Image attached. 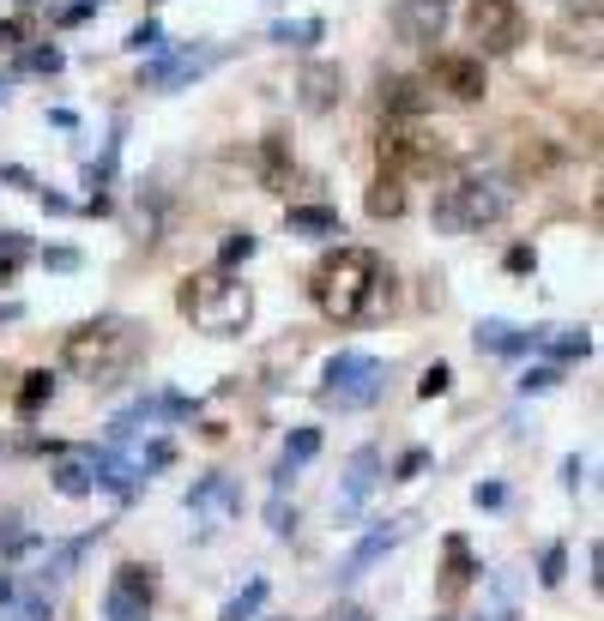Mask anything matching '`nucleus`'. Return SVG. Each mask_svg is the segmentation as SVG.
I'll list each match as a JSON object with an SVG mask.
<instances>
[{"label": "nucleus", "mask_w": 604, "mask_h": 621, "mask_svg": "<svg viewBox=\"0 0 604 621\" xmlns=\"http://www.w3.org/2000/svg\"><path fill=\"white\" fill-rule=\"evenodd\" d=\"M375 489H382V453H375V447H357V453L345 459L339 495H333V513H339V525H351V519L369 507V495H375Z\"/></svg>", "instance_id": "nucleus-10"}, {"label": "nucleus", "mask_w": 604, "mask_h": 621, "mask_svg": "<svg viewBox=\"0 0 604 621\" xmlns=\"http://www.w3.org/2000/svg\"><path fill=\"white\" fill-rule=\"evenodd\" d=\"M382 109L394 121H423V109H430V78H382Z\"/></svg>", "instance_id": "nucleus-16"}, {"label": "nucleus", "mask_w": 604, "mask_h": 621, "mask_svg": "<svg viewBox=\"0 0 604 621\" xmlns=\"http://www.w3.org/2000/svg\"><path fill=\"white\" fill-rule=\"evenodd\" d=\"M556 380H563V368L539 363V368H526V375H520V392H526V399H532V392H551Z\"/></svg>", "instance_id": "nucleus-34"}, {"label": "nucleus", "mask_w": 604, "mask_h": 621, "mask_svg": "<svg viewBox=\"0 0 604 621\" xmlns=\"http://www.w3.org/2000/svg\"><path fill=\"white\" fill-rule=\"evenodd\" d=\"M55 489H61L67 501H85V495L97 489V477H92V453H85V447H80V453H67L61 465H55Z\"/></svg>", "instance_id": "nucleus-18"}, {"label": "nucleus", "mask_w": 604, "mask_h": 621, "mask_svg": "<svg viewBox=\"0 0 604 621\" xmlns=\"http://www.w3.org/2000/svg\"><path fill=\"white\" fill-rule=\"evenodd\" d=\"M315 308L327 314V320L351 326L369 314V302H375V290H382V259L369 254V247H339L333 259H321L315 266Z\"/></svg>", "instance_id": "nucleus-1"}, {"label": "nucleus", "mask_w": 604, "mask_h": 621, "mask_svg": "<svg viewBox=\"0 0 604 621\" xmlns=\"http://www.w3.org/2000/svg\"><path fill=\"white\" fill-rule=\"evenodd\" d=\"M466 37L478 42V54H514L526 42L520 0H466Z\"/></svg>", "instance_id": "nucleus-6"}, {"label": "nucleus", "mask_w": 604, "mask_h": 621, "mask_svg": "<svg viewBox=\"0 0 604 621\" xmlns=\"http://www.w3.org/2000/svg\"><path fill=\"white\" fill-rule=\"evenodd\" d=\"M0 104H7V85H0Z\"/></svg>", "instance_id": "nucleus-45"}, {"label": "nucleus", "mask_w": 604, "mask_h": 621, "mask_svg": "<svg viewBox=\"0 0 604 621\" xmlns=\"http://www.w3.org/2000/svg\"><path fill=\"white\" fill-rule=\"evenodd\" d=\"M128 49H133V54H152V49H164V25H158V19H145V25H133V31H128Z\"/></svg>", "instance_id": "nucleus-33"}, {"label": "nucleus", "mask_w": 604, "mask_h": 621, "mask_svg": "<svg viewBox=\"0 0 604 621\" xmlns=\"http://www.w3.org/2000/svg\"><path fill=\"white\" fill-rule=\"evenodd\" d=\"M423 465H430V453H423V447H411V453L399 459V471H394V477H399V483H411V477H423Z\"/></svg>", "instance_id": "nucleus-36"}, {"label": "nucleus", "mask_w": 604, "mask_h": 621, "mask_svg": "<svg viewBox=\"0 0 604 621\" xmlns=\"http://www.w3.org/2000/svg\"><path fill=\"white\" fill-rule=\"evenodd\" d=\"M435 157H442V145L430 139L423 121H394V115H387V127H382V169L411 175V169H435Z\"/></svg>", "instance_id": "nucleus-8"}, {"label": "nucleus", "mask_w": 604, "mask_h": 621, "mask_svg": "<svg viewBox=\"0 0 604 621\" xmlns=\"http://www.w3.org/2000/svg\"><path fill=\"white\" fill-rule=\"evenodd\" d=\"M19 621H49V604H43V597L31 592L25 604H19Z\"/></svg>", "instance_id": "nucleus-38"}, {"label": "nucleus", "mask_w": 604, "mask_h": 621, "mask_svg": "<svg viewBox=\"0 0 604 621\" xmlns=\"http://www.w3.org/2000/svg\"><path fill=\"white\" fill-rule=\"evenodd\" d=\"M472 573L478 568H472V556H466V537H447V573H442V597H447V604L472 585Z\"/></svg>", "instance_id": "nucleus-23"}, {"label": "nucleus", "mask_w": 604, "mask_h": 621, "mask_svg": "<svg viewBox=\"0 0 604 621\" xmlns=\"http://www.w3.org/2000/svg\"><path fill=\"white\" fill-rule=\"evenodd\" d=\"M532 344H544L551 356H563V363H575V356H592V338H587V332H556V326L532 332Z\"/></svg>", "instance_id": "nucleus-24"}, {"label": "nucleus", "mask_w": 604, "mask_h": 621, "mask_svg": "<svg viewBox=\"0 0 604 621\" xmlns=\"http://www.w3.org/2000/svg\"><path fill=\"white\" fill-rule=\"evenodd\" d=\"M152 592H158L152 568L121 561V568L109 573V592H104V621H145L152 616Z\"/></svg>", "instance_id": "nucleus-9"}, {"label": "nucleus", "mask_w": 604, "mask_h": 621, "mask_svg": "<svg viewBox=\"0 0 604 621\" xmlns=\"http://www.w3.org/2000/svg\"><path fill=\"white\" fill-rule=\"evenodd\" d=\"M212 61H218V49H152V61L140 73V92H170L182 78H200Z\"/></svg>", "instance_id": "nucleus-12"}, {"label": "nucleus", "mask_w": 604, "mask_h": 621, "mask_svg": "<svg viewBox=\"0 0 604 621\" xmlns=\"http://www.w3.org/2000/svg\"><path fill=\"white\" fill-rule=\"evenodd\" d=\"M315 453H321V428H290L285 459H278V465H285V471H297V465H309Z\"/></svg>", "instance_id": "nucleus-26"}, {"label": "nucleus", "mask_w": 604, "mask_h": 621, "mask_svg": "<svg viewBox=\"0 0 604 621\" xmlns=\"http://www.w3.org/2000/svg\"><path fill=\"white\" fill-rule=\"evenodd\" d=\"M25 254H31V242L19 230H7L0 235V284H13V272L25 266Z\"/></svg>", "instance_id": "nucleus-28"}, {"label": "nucleus", "mask_w": 604, "mask_h": 621, "mask_svg": "<svg viewBox=\"0 0 604 621\" xmlns=\"http://www.w3.org/2000/svg\"><path fill=\"white\" fill-rule=\"evenodd\" d=\"M182 314L212 338H237L254 320V290L237 272H212V278H188L182 284Z\"/></svg>", "instance_id": "nucleus-4"}, {"label": "nucleus", "mask_w": 604, "mask_h": 621, "mask_svg": "<svg viewBox=\"0 0 604 621\" xmlns=\"http://www.w3.org/2000/svg\"><path fill=\"white\" fill-rule=\"evenodd\" d=\"M382 375L387 368L375 363V356H363V350H339L327 363V375H321V404L339 416L351 411H369V404L382 399Z\"/></svg>", "instance_id": "nucleus-5"}, {"label": "nucleus", "mask_w": 604, "mask_h": 621, "mask_svg": "<svg viewBox=\"0 0 604 621\" xmlns=\"http://www.w3.org/2000/svg\"><path fill=\"white\" fill-rule=\"evenodd\" d=\"M472 501H478V507H502V483H478Z\"/></svg>", "instance_id": "nucleus-41"}, {"label": "nucleus", "mask_w": 604, "mask_h": 621, "mask_svg": "<svg viewBox=\"0 0 604 621\" xmlns=\"http://www.w3.org/2000/svg\"><path fill=\"white\" fill-rule=\"evenodd\" d=\"M19 7H37V0H19Z\"/></svg>", "instance_id": "nucleus-44"}, {"label": "nucleus", "mask_w": 604, "mask_h": 621, "mask_svg": "<svg viewBox=\"0 0 604 621\" xmlns=\"http://www.w3.org/2000/svg\"><path fill=\"white\" fill-rule=\"evenodd\" d=\"M454 387V375H447V363H435V368H423V380H418V392L423 399H442V392Z\"/></svg>", "instance_id": "nucleus-35"}, {"label": "nucleus", "mask_w": 604, "mask_h": 621, "mask_svg": "<svg viewBox=\"0 0 604 621\" xmlns=\"http://www.w3.org/2000/svg\"><path fill=\"white\" fill-rule=\"evenodd\" d=\"M447 19H454V0H394V31L411 49H430L442 42Z\"/></svg>", "instance_id": "nucleus-11"}, {"label": "nucleus", "mask_w": 604, "mask_h": 621, "mask_svg": "<svg viewBox=\"0 0 604 621\" xmlns=\"http://www.w3.org/2000/svg\"><path fill=\"white\" fill-rule=\"evenodd\" d=\"M249 254H254V235H249V230H237V235H230V242L218 247V272H230V266H242V259H249Z\"/></svg>", "instance_id": "nucleus-32"}, {"label": "nucleus", "mask_w": 604, "mask_h": 621, "mask_svg": "<svg viewBox=\"0 0 604 621\" xmlns=\"http://www.w3.org/2000/svg\"><path fill=\"white\" fill-rule=\"evenodd\" d=\"M266 592H273L266 580H249V592H237V597H230L218 621H254V616H261V604H266Z\"/></svg>", "instance_id": "nucleus-25"}, {"label": "nucleus", "mask_w": 604, "mask_h": 621, "mask_svg": "<svg viewBox=\"0 0 604 621\" xmlns=\"http://www.w3.org/2000/svg\"><path fill=\"white\" fill-rule=\"evenodd\" d=\"M411 525H418V519H382L375 531H363V537H357V549L345 556L339 580H345V585H351V580H363V573L387 556V549H399V544H406V537H411Z\"/></svg>", "instance_id": "nucleus-14"}, {"label": "nucleus", "mask_w": 604, "mask_h": 621, "mask_svg": "<svg viewBox=\"0 0 604 621\" xmlns=\"http://www.w3.org/2000/svg\"><path fill=\"white\" fill-rule=\"evenodd\" d=\"M254 169H261V187H266V194H285V182H290V139H285V133H266Z\"/></svg>", "instance_id": "nucleus-17"}, {"label": "nucleus", "mask_w": 604, "mask_h": 621, "mask_svg": "<svg viewBox=\"0 0 604 621\" xmlns=\"http://www.w3.org/2000/svg\"><path fill=\"white\" fill-rule=\"evenodd\" d=\"M61 363H67V375L92 380V387H116L121 368L133 363V326L121 314H97V320L73 326L61 344Z\"/></svg>", "instance_id": "nucleus-2"}, {"label": "nucleus", "mask_w": 604, "mask_h": 621, "mask_svg": "<svg viewBox=\"0 0 604 621\" xmlns=\"http://www.w3.org/2000/svg\"><path fill=\"white\" fill-rule=\"evenodd\" d=\"M19 42H25V19H7L0 25V49H19Z\"/></svg>", "instance_id": "nucleus-40"}, {"label": "nucleus", "mask_w": 604, "mask_h": 621, "mask_svg": "<svg viewBox=\"0 0 604 621\" xmlns=\"http://www.w3.org/2000/svg\"><path fill=\"white\" fill-rule=\"evenodd\" d=\"M25 66H31V73H61V49H37V54H25Z\"/></svg>", "instance_id": "nucleus-37"}, {"label": "nucleus", "mask_w": 604, "mask_h": 621, "mask_svg": "<svg viewBox=\"0 0 604 621\" xmlns=\"http://www.w3.org/2000/svg\"><path fill=\"white\" fill-rule=\"evenodd\" d=\"M13 604V580H7V573H0V609Z\"/></svg>", "instance_id": "nucleus-43"}, {"label": "nucleus", "mask_w": 604, "mask_h": 621, "mask_svg": "<svg viewBox=\"0 0 604 621\" xmlns=\"http://www.w3.org/2000/svg\"><path fill=\"white\" fill-rule=\"evenodd\" d=\"M339 97H345L339 61H309V66L297 73V104L309 109V115H327V109H339Z\"/></svg>", "instance_id": "nucleus-15"}, {"label": "nucleus", "mask_w": 604, "mask_h": 621, "mask_svg": "<svg viewBox=\"0 0 604 621\" xmlns=\"http://www.w3.org/2000/svg\"><path fill=\"white\" fill-rule=\"evenodd\" d=\"M478 350H490V356H520V350H532V332H520V326H508V320H484L478 326Z\"/></svg>", "instance_id": "nucleus-21"}, {"label": "nucleus", "mask_w": 604, "mask_h": 621, "mask_svg": "<svg viewBox=\"0 0 604 621\" xmlns=\"http://www.w3.org/2000/svg\"><path fill=\"white\" fill-rule=\"evenodd\" d=\"M43 259H49L55 272H73V266H80V254H73V247H49Z\"/></svg>", "instance_id": "nucleus-39"}, {"label": "nucleus", "mask_w": 604, "mask_h": 621, "mask_svg": "<svg viewBox=\"0 0 604 621\" xmlns=\"http://www.w3.org/2000/svg\"><path fill=\"white\" fill-rule=\"evenodd\" d=\"M49 392H55V375H25V387H19V416H37L43 404H49Z\"/></svg>", "instance_id": "nucleus-27"}, {"label": "nucleus", "mask_w": 604, "mask_h": 621, "mask_svg": "<svg viewBox=\"0 0 604 621\" xmlns=\"http://www.w3.org/2000/svg\"><path fill=\"white\" fill-rule=\"evenodd\" d=\"M237 513H242V489L230 477H200L194 489H188V519H194L188 531H194L200 544H212Z\"/></svg>", "instance_id": "nucleus-7"}, {"label": "nucleus", "mask_w": 604, "mask_h": 621, "mask_svg": "<svg viewBox=\"0 0 604 621\" xmlns=\"http://www.w3.org/2000/svg\"><path fill=\"white\" fill-rule=\"evenodd\" d=\"M563 580H568V549L551 544V549H544V561H539V585H544V592H556Z\"/></svg>", "instance_id": "nucleus-29"}, {"label": "nucleus", "mask_w": 604, "mask_h": 621, "mask_svg": "<svg viewBox=\"0 0 604 621\" xmlns=\"http://www.w3.org/2000/svg\"><path fill=\"white\" fill-rule=\"evenodd\" d=\"M266 525H273V537H290V531H297V507L285 501V489L266 501Z\"/></svg>", "instance_id": "nucleus-31"}, {"label": "nucleus", "mask_w": 604, "mask_h": 621, "mask_svg": "<svg viewBox=\"0 0 604 621\" xmlns=\"http://www.w3.org/2000/svg\"><path fill=\"white\" fill-rule=\"evenodd\" d=\"M430 85H435V92H447V97H460V104H478V97L490 92L484 54H435Z\"/></svg>", "instance_id": "nucleus-13"}, {"label": "nucleus", "mask_w": 604, "mask_h": 621, "mask_svg": "<svg viewBox=\"0 0 604 621\" xmlns=\"http://www.w3.org/2000/svg\"><path fill=\"white\" fill-rule=\"evenodd\" d=\"M285 223H290V235H345L333 206H290Z\"/></svg>", "instance_id": "nucleus-22"}, {"label": "nucleus", "mask_w": 604, "mask_h": 621, "mask_svg": "<svg viewBox=\"0 0 604 621\" xmlns=\"http://www.w3.org/2000/svg\"><path fill=\"white\" fill-rule=\"evenodd\" d=\"M97 544V531H85V537H73V544H49V556H43V585H61L67 573L85 561V549Z\"/></svg>", "instance_id": "nucleus-19"}, {"label": "nucleus", "mask_w": 604, "mask_h": 621, "mask_svg": "<svg viewBox=\"0 0 604 621\" xmlns=\"http://www.w3.org/2000/svg\"><path fill=\"white\" fill-rule=\"evenodd\" d=\"M333 621H369V609H357V604H339V609H333Z\"/></svg>", "instance_id": "nucleus-42"}, {"label": "nucleus", "mask_w": 604, "mask_h": 621, "mask_svg": "<svg viewBox=\"0 0 604 621\" xmlns=\"http://www.w3.org/2000/svg\"><path fill=\"white\" fill-rule=\"evenodd\" d=\"M321 31H327L321 19H302V25H273V42H285V49L297 42V49H302V42H321Z\"/></svg>", "instance_id": "nucleus-30"}, {"label": "nucleus", "mask_w": 604, "mask_h": 621, "mask_svg": "<svg viewBox=\"0 0 604 621\" xmlns=\"http://www.w3.org/2000/svg\"><path fill=\"white\" fill-rule=\"evenodd\" d=\"M85 7H97V0H85Z\"/></svg>", "instance_id": "nucleus-46"}, {"label": "nucleus", "mask_w": 604, "mask_h": 621, "mask_svg": "<svg viewBox=\"0 0 604 621\" xmlns=\"http://www.w3.org/2000/svg\"><path fill=\"white\" fill-rule=\"evenodd\" d=\"M406 211V175L382 169L375 182H369V218H399Z\"/></svg>", "instance_id": "nucleus-20"}, {"label": "nucleus", "mask_w": 604, "mask_h": 621, "mask_svg": "<svg viewBox=\"0 0 604 621\" xmlns=\"http://www.w3.org/2000/svg\"><path fill=\"white\" fill-rule=\"evenodd\" d=\"M514 211V182L508 175H490V169H472V175H454V182L435 194V230L466 235V230H490Z\"/></svg>", "instance_id": "nucleus-3"}]
</instances>
